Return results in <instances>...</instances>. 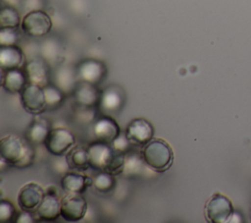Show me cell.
Here are the masks:
<instances>
[{"label":"cell","instance_id":"obj_28","mask_svg":"<svg viewBox=\"0 0 251 223\" xmlns=\"http://www.w3.org/2000/svg\"><path fill=\"white\" fill-rule=\"evenodd\" d=\"M19 33L17 28H1L0 29V45L10 46L17 45Z\"/></svg>","mask_w":251,"mask_h":223},{"label":"cell","instance_id":"obj_19","mask_svg":"<svg viewBox=\"0 0 251 223\" xmlns=\"http://www.w3.org/2000/svg\"><path fill=\"white\" fill-rule=\"evenodd\" d=\"M25 56L22 49L17 45L1 46L0 48V67L1 72L20 69L24 65Z\"/></svg>","mask_w":251,"mask_h":223},{"label":"cell","instance_id":"obj_3","mask_svg":"<svg viewBox=\"0 0 251 223\" xmlns=\"http://www.w3.org/2000/svg\"><path fill=\"white\" fill-rule=\"evenodd\" d=\"M204 212L206 220L210 223H226L229 222L234 209L227 196L217 193L207 200Z\"/></svg>","mask_w":251,"mask_h":223},{"label":"cell","instance_id":"obj_8","mask_svg":"<svg viewBox=\"0 0 251 223\" xmlns=\"http://www.w3.org/2000/svg\"><path fill=\"white\" fill-rule=\"evenodd\" d=\"M125 134L132 145L142 147L153 139L154 128L148 120L135 118L127 124Z\"/></svg>","mask_w":251,"mask_h":223},{"label":"cell","instance_id":"obj_30","mask_svg":"<svg viewBox=\"0 0 251 223\" xmlns=\"http://www.w3.org/2000/svg\"><path fill=\"white\" fill-rule=\"evenodd\" d=\"M34 221H36L34 213L25 211V210L19 211L17 219H16L17 223H32Z\"/></svg>","mask_w":251,"mask_h":223},{"label":"cell","instance_id":"obj_27","mask_svg":"<svg viewBox=\"0 0 251 223\" xmlns=\"http://www.w3.org/2000/svg\"><path fill=\"white\" fill-rule=\"evenodd\" d=\"M19 211L16 210L14 204L6 199L0 201V221L2 223L16 222Z\"/></svg>","mask_w":251,"mask_h":223},{"label":"cell","instance_id":"obj_4","mask_svg":"<svg viewBox=\"0 0 251 223\" xmlns=\"http://www.w3.org/2000/svg\"><path fill=\"white\" fill-rule=\"evenodd\" d=\"M43 144L50 154L62 157L75 144V137L70 130L59 127L50 130Z\"/></svg>","mask_w":251,"mask_h":223},{"label":"cell","instance_id":"obj_20","mask_svg":"<svg viewBox=\"0 0 251 223\" xmlns=\"http://www.w3.org/2000/svg\"><path fill=\"white\" fill-rule=\"evenodd\" d=\"M50 130L51 129L48 121L42 117L36 116L33 118V120L26 129L25 139L31 144L44 143Z\"/></svg>","mask_w":251,"mask_h":223},{"label":"cell","instance_id":"obj_2","mask_svg":"<svg viewBox=\"0 0 251 223\" xmlns=\"http://www.w3.org/2000/svg\"><path fill=\"white\" fill-rule=\"evenodd\" d=\"M144 164L154 172L163 173L171 168L174 162V151L171 145L162 139H152L140 150Z\"/></svg>","mask_w":251,"mask_h":223},{"label":"cell","instance_id":"obj_25","mask_svg":"<svg viewBox=\"0 0 251 223\" xmlns=\"http://www.w3.org/2000/svg\"><path fill=\"white\" fill-rule=\"evenodd\" d=\"M143 159L141 157L140 152H133V151H128L126 153L125 156V167H124V172L127 176H134L138 174L143 166Z\"/></svg>","mask_w":251,"mask_h":223},{"label":"cell","instance_id":"obj_16","mask_svg":"<svg viewBox=\"0 0 251 223\" xmlns=\"http://www.w3.org/2000/svg\"><path fill=\"white\" fill-rule=\"evenodd\" d=\"M125 97L116 86H108L101 90L98 107L107 115L118 112L124 105Z\"/></svg>","mask_w":251,"mask_h":223},{"label":"cell","instance_id":"obj_23","mask_svg":"<svg viewBox=\"0 0 251 223\" xmlns=\"http://www.w3.org/2000/svg\"><path fill=\"white\" fill-rule=\"evenodd\" d=\"M77 82L78 80L75 71L72 73L69 70L62 69L57 72L54 80V84L58 86L65 94H73Z\"/></svg>","mask_w":251,"mask_h":223},{"label":"cell","instance_id":"obj_18","mask_svg":"<svg viewBox=\"0 0 251 223\" xmlns=\"http://www.w3.org/2000/svg\"><path fill=\"white\" fill-rule=\"evenodd\" d=\"M61 187L66 193L83 194L92 186V178L78 172H66L61 179Z\"/></svg>","mask_w":251,"mask_h":223},{"label":"cell","instance_id":"obj_1","mask_svg":"<svg viewBox=\"0 0 251 223\" xmlns=\"http://www.w3.org/2000/svg\"><path fill=\"white\" fill-rule=\"evenodd\" d=\"M0 154L8 166L19 169L31 166L35 157L31 143L16 135H8L1 139Z\"/></svg>","mask_w":251,"mask_h":223},{"label":"cell","instance_id":"obj_11","mask_svg":"<svg viewBox=\"0 0 251 223\" xmlns=\"http://www.w3.org/2000/svg\"><path fill=\"white\" fill-rule=\"evenodd\" d=\"M72 95L79 108L93 109L99 105L101 90L95 84L78 81Z\"/></svg>","mask_w":251,"mask_h":223},{"label":"cell","instance_id":"obj_21","mask_svg":"<svg viewBox=\"0 0 251 223\" xmlns=\"http://www.w3.org/2000/svg\"><path fill=\"white\" fill-rule=\"evenodd\" d=\"M66 160L70 169L84 171L90 167L88 149L81 145L73 146L66 154Z\"/></svg>","mask_w":251,"mask_h":223},{"label":"cell","instance_id":"obj_29","mask_svg":"<svg viewBox=\"0 0 251 223\" xmlns=\"http://www.w3.org/2000/svg\"><path fill=\"white\" fill-rule=\"evenodd\" d=\"M131 145L132 144L130 143V141L128 140L125 133H121V135L116 139H114V141L111 143V146L113 147L114 150L124 154H126L130 150Z\"/></svg>","mask_w":251,"mask_h":223},{"label":"cell","instance_id":"obj_10","mask_svg":"<svg viewBox=\"0 0 251 223\" xmlns=\"http://www.w3.org/2000/svg\"><path fill=\"white\" fill-rule=\"evenodd\" d=\"M45 195V191L36 183H27L24 185L19 193L17 202L21 210L34 212L41 203Z\"/></svg>","mask_w":251,"mask_h":223},{"label":"cell","instance_id":"obj_14","mask_svg":"<svg viewBox=\"0 0 251 223\" xmlns=\"http://www.w3.org/2000/svg\"><path fill=\"white\" fill-rule=\"evenodd\" d=\"M24 71L27 84H32L44 87L50 84V71L48 65L40 59L30 60L25 65Z\"/></svg>","mask_w":251,"mask_h":223},{"label":"cell","instance_id":"obj_12","mask_svg":"<svg viewBox=\"0 0 251 223\" xmlns=\"http://www.w3.org/2000/svg\"><path fill=\"white\" fill-rule=\"evenodd\" d=\"M92 133L96 140L111 144L122 132L117 121L110 115L104 114L93 123Z\"/></svg>","mask_w":251,"mask_h":223},{"label":"cell","instance_id":"obj_9","mask_svg":"<svg viewBox=\"0 0 251 223\" xmlns=\"http://www.w3.org/2000/svg\"><path fill=\"white\" fill-rule=\"evenodd\" d=\"M21 103L24 109L30 114H40L45 109V94L43 87L27 84L20 93Z\"/></svg>","mask_w":251,"mask_h":223},{"label":"cell","instance_id":"obj_6","mask_svg":"<svg viewBox=\"0 0 251 223\" xmlns=\"http://www.w3.org/2000/svg\"><path fill=\"white\" fill-rule=\"evenodd\" d=\"M87 211V201L81 194L66 193L61 198V217L68 222L81 220Z\"/></svg>","mask_w":251,"mask_h":223},{"label":"cell","instance_id":"obj_13","mask_svg":"<svg viewBox=\"0 0 251 223\" xmlns=\"http://www.w3.org/2000/svg\"><path fill=\"white\" fill-rule=\"evenodd\" d=\"M78 81L98 85L105 78V65L95 59H87L80 62L75 69Z\"/></svg>","mask_w":251,"mask_h":223},{"label":"cell","instance_id":"obj_22","mask_svg":"<svg viewBox=\"0 0 251 223\" xmlns=\"http://www.w3.org/2000/svg\"><path fill=\"white\" fill-rule=\"evenodd\" d=\"M45 94V109L53 111L59 109L65 101V93L54 84H48L43 87Z\"/></svg>","mask_w":251,"mask_h":223},{"label":"cell","instance_id":"obj_24","mask_svg":"<svg viewBox=\"0 0 251 223\" xmlns=\"http://www.w3.org/2000/svg\"><path fill=\"white\" fill-rule=\"evenodd\" d=\"M92 187L100 194H109L116 187L115 176L105 171H99L92 178Z\"/></svg>","mask_w":251,"mask_h":223},{"label":"cell","instance_id":"obj_15","mask_svg":"<svg viewBox=\"0 0 251 223\" xmlns=\"http://www.w3.org/2000/svg\"><path fill=\"white\" fill-rule=\"evenodd\" d=\"M33 213L36 221H56L61 216V199L59 196L45 194L41 203Z\"/></svg>","mask_w":251,"mask_h":223},{"label":"cell","instance_id":"obj_31","mask_svg":"<svg viewBox=\"0 0 251 223\" xmlns=\"http://www.w3.org/2000/svg\"><path fill=\"white\" fill-rule=\"evenodd\" d=\"M45 194H48V195H56V196H59V192L56 188V186H53V185H50L46 188L45 190Z\"/></svg>","mask_w":251,"mask_h":223},{"label":"cell","instance_id":"obj_17","mask_svg":"<svg viewBox=\"0 0 251 223\" xmlns=\"http://www.w3.org/2000/svg\"><path fill=\"white\" fill-rule=\"evenodd\" d=\"M1 84L3 89L8 93H21V91L27 84V80L25 71L22 70V68H20L2 72Z\"/></svg>","mask_w":251,"mask_h":223},{"label":"cell","instance_id":"obj_26","mask_svg":"<svg viewBox=\"0 0 251 223\" xmlns=\"http://www.w3.org/2000/svg\"><path fill=\"white\" fill-rule=\"evenodd\" d=\"M22 21L18 11L11 6H4L0 12L1 28H18Z\"/></svg>","mask_w":251,"mask_h":223},{"label":"cell","instance_id":"obj_5","mask_svg":"<svg viewBox=\"0 0 251 223\" xmlns=\"http://www.w3.org/2000/svg\"><path fill=\"white\" fill-rule=\"evenodd\" d=\"M21 28L30 37H41L50 32L52 21L49 15L44 11L33 10L23 18Z\"/></svg>","mask_w":251,"mask_h":223},{"label":"cell","instance_id":"obj_7","mask_svg":"<svg viewBox=\"0 0 251 223\" xmlns=\"http://www.w3.org/2000/svg\"><path fill=\"white\" fill-rule=\"evenodd\" d=\"M87 149L90 167L96 171L107 172L117 153L111 144L95 139L87 146Z\"/></svg>","mask_w":251,"mask_h":223}]
</instances>
